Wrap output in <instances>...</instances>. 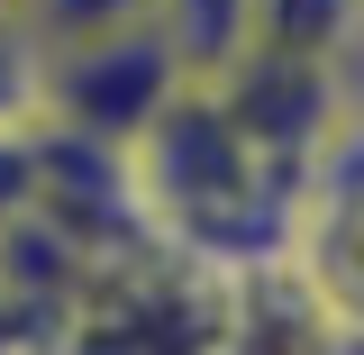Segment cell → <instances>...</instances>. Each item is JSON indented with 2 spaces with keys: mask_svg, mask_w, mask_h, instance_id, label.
Returning a JSON list of instances; mask_svg holds the SVG:
<instances>
[{
  "mask_svg": "<svg viewBox=\"0 0 364 355\" xmlns=\"http://www.w3.org/2000/svg\"><path fill=\"white\" fill-rule=\"evenodd\" d=\"M182 73H191V64H182V46L164 37V18H136V28L37 46V91H28V110H37L46 128L119 155V146L173 100Z\"/></svg>",
  "mask_w": 364,
  "mask_h": 355,
  "instance_id": "6da1fadb",
  "label": "cell"
},
{
  "mask_svg": "<svg viewBox=\"0 0 364 355\" xmlns=\"http://www.w3.org/2000/svg\"><path fill=\"white\" fill-rule=\"evenodd\" d=\"M28 37L64 46V37H100V28H136V18H164V0H18Z\"/></svg>",
  "mask_w": 364,
  "mask_h": 355,
  "instance_id": "7a4b0ae2",
  "label": "cell"
},
{
  "mask_svg": "<svg viewBox=\"0 0 364 355\" xmlns=\"http://www.w3.org/2000/svg\"><path fill=\"white\" fill-rule=\"evenodd\" d=\"M28 91H37V37H28L18 0H0V128L28 119Z\"/></svg>",
  "mask_w": 364,
  "mask_h": 355,
  "instance_id": "3957f363",
  "label": "cell"
}]
</instances>
